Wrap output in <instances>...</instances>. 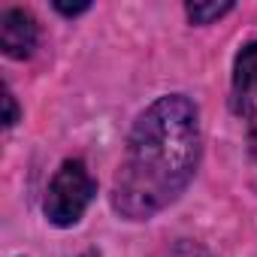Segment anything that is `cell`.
Listing matches in <instances>:
<instances>
[{
    "label": "cell",
    "instance_id": "4",
    "mask_svg": "<svg viewBox=\"0 0 257 257\" xmlns=\"http://www.w3.org/2000/svg\"><path fill=\"white\" fill-rule=\"evenodd\" d=\"M233 85L242 94H257V43H248L233 64Z\"/></svg>",
    "mask_w": 257,
    "mask_h": 257
},
{
    "label": "cell",
    "instance_id": "9",
    "mask_svg": "<svg viewBox=\"0 0 257 257\" xmlns=\"http://www.w3.org/2000/svg\"><path fill=\"white\" fill-rule=\"evenodd\" d=\"M82 257H97V254H94V251H88V254H82Z\"/></svg>",
    "mask_w": 257,
    "mask_h": 257
},
{
    "label": "cell",
    "instance_id": "1",
    "mask_svg": "<svg viewBox=\"0 0 257 257\" xmlns=\"http://www.w3.org/2000/svg\"><path fill=\"white\" fill-rule=\"evenodd\" d=\"M200 164L197 109L182 94L155 100L134 124L112 185V209L127 221H146L179 200Z\"/></svg>",
    "mask_w": 257,
    "mask_h": 257
},
{
    "label": "cell",
    "instance_id": "6",
    "mask_svg": "<svg viewBox=\"0 0 257 257\" xmlns=\"http://www.w3.org/2000/svg\"><path fill=\"white\" fill-rule=\"evenodd\" d=\"M4 109H7L4 124H7V127H13V124L19 121V106H16V97H13L10 91H4Z\"/></svg>",
    "mask_w": 257,
    "mask_h": 257
},
{
    "label": "cell",
    "instance_id": "5",
    "mask_svg": "<svg viewBox=\"0 0 257 257\" xmlns=\"http://www.w3.org/2000/svg\"><path fill=\"white\" fill-rule=\"evenodd\" d=\"M233 10V4H188V19L194 22V25H212L215 19H221V16H227Z\"/></svg>",
    "mask_w": 257,
    "mask_h": 257
},
{
    "label": "cell",
    "instance_id": "7",
    "mask_svg": "<svg viewBox=\"0 0 257 257\" xmlns=\"http://www.w3.org/2000/svg\"><path fill=\"white\" fill-rule=\"evenodd\" d=\"M55 10L64 13V16H79V13L88 10V4H85V0H82V4H64V0H55Z\"/></svg>",
    "mask_w": 257,
    "mask_h": 257
},
{
    "label": "cell",
    "instance_id": "8",
    "mask_svg": "<svg viewBox=\"0 0 257 257\" xmlns=\"http://www.w3.org/2000/svg\"><path fill=\"white\" fill-rule=\"evenodd\" d=\"M248 146H251V152H254V158H257V115L251 118V131H248Z\"/></svg>",
    "mask_w": 257,
    "mask_h": 257
},
{
    "label": "cell",
    "instance_id": "3",
    "mask_svg": "<svg viewBox=\"0 0 257 257\" xmlns=\"http://www.w3.org/2000/svg\"><path fill=\"white\" fill-rule=\"evenodd\" d=\"M40 31L31 13L25 10H7L0 16V46L10 58H31L37 49Z\"/></svg>",
    "mask_w": 257,
    "mask_h": 257
},
{
    "label": "cell",
    "instance_id": "2",
    "mask_svg": "<svg viewBox=\"0 0 257 257\" xmlns=\"http://www.w3.org/2000/svg\"><path fill=\"white\" fill-rule=\"evenodd\" d=\"M97 194V182L91 179L82 161H64L55 173L46 194V218L55 227H73Z\"/></svg>",
    "mask_w": 257,
    "mask_h": 257
}]
</instances>
